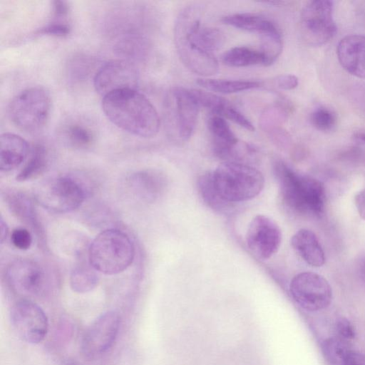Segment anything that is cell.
<instances>
[{"label":"cell","mask_w":365,"mask_h":365,"mask_svg":"<svg viewBox=\"0 0 365 365\" xmlns=\"http://www.w3.org/2000/svg\"><path fill=\"white\" fill-rule=\"evenodd\" d=\"M8 204L11 212L34 230L41 231L33 201L22 192L10 194Z\"/></svg>","instance_id":"cb8c5ba5"},{"label":"cell","mask_w":365,"mask_h":365,"mask_svg":"<svg viewBox=\"0 0 365 365\" xmlns=\"http://www.w3.org/2000/svg\"><path fill=\"white\" fill-rule=\"evenodd\" d=\"M11 241L16 248L26 250L32 244V236L27 229L18 227L12 231Z\"/></svg>","instance_id":"8d00e7d4"},{"label":"cell","mask_w":365,"mask_h":365,"mask_svg":"<svg viewBox=\"0 0 365 365\" xmlns=\"http://www.w3.org/2000/svg\"><path fill=\"white\" fill-rule=\"evenodd\" d=\"M341 365H365V355L351 351Z\"/></svg>","instance_id":"ab89813d"},{"label":"cell","mask_w":365,"mask_h":365,"mask_svg":"<svg viewBox=\"0 0 365 365\" xmlns=\"http://www.w3.org/2000/svg\"><path fill=\"white\" fill-rule=\"evenodd\" d=\"M222 62L230 67L264 65V56L259 50L246 46L230 48L222 56Z\"/></svg>","instance_id":"484cf974"},{"label":"cell","mask_w":365,"mask_h":365,"mask_svg":"<svg viewBox=\"0 0 365 365\" xmlns=\"http://www.w3.org/2000/svg\"><path fill=\"white\" fill-rule=\"evenodd\" d=\"M322 349L325 357L331 365H341L352 351L347 340L339 336L329 338L324 341Z\"/></svg>","instance_id":"f546056e"},{"label":"cell","mask_w":365,"mask_h":365,"mask_svg":"<svg viewBox=\"0 0 365 365\" xmlns=\"http://www.w3.org/2000/svg\"><path fill=\"white\" fill-rule=\"evenodd\" d=\"M93 68V62L87 56H78L74 57L68 64V75L75 81L80 82L86 79Z\"/></svg>","instance_id":"d6a6232c"},{"label":"cell","mask_w":365,"mask_h":365,"mask_svg":"<svg viewBox=\"0 0 365 365\" xmlns=\"http://www.w3.org/2000/svg\"><path fill=\"white\" fill-rule=\"evenodd\" d=\"M196 83L205 90L211 92L230 94L259 88L257 81L198 78Z\"/></svg>","instance_id":"603a6c76"},{"label":"cell","mask_w":365,"mask_h":365,"mask_svg":"<svg viewBox=\"0 0 365 365\" xmlns=\"http://www.w3.org/2000/svg\"><path fill=\"white\" fill-rule=\"evenodd\" d=\"M295 252L312 267H321L325 262V254L316 235L307 229L298 230L291 238Z\"/></svg>","instance_id":"ffe728a7"},{"label":"cell","mask_w":365,"mask_h":365,"mask_svg":"<svg viewBox=\"0 0 365 365\" xmlns=\"http://www.w3.org/2000/svg\"><path fill=\"white\" fill-rule=\"evenodd\" d=\"M287 116L284 106L277 103L267 108L259 118L261 128L267 133L279 128Z\"/></svg>","instance_id":"1f68e13d"},{"label":"cell","mask_w":365,"mask_h":365,"mask_svg":"<svg viewBox=\"0 0 365 365\" xmlns=\"http://www.w3.org/2000/svg\"><path fill=\"white\" fill-rule=\"evenodd\" d=\"M96 271L90 263L81 262L76 264L70 276L71 289L78 293H86L93 289L98 282Z\"/></svg>","instance_id":"83f0119b"},{"label":"cell","mask_w":365,"mask_h":365,"mask_svg":"<svg viewBox=\"0 0 365 365\" xmlns=\"http://www.w3.org/2000/svg\"><path fill=\"white\" fill-rule=\"evenodd\" d=\"M34 194L35 200L41 207L55 214L67 213L77 209L86 197L82 184L67 175L41 182Z\"/></svg>","instance_id":"ba28073f"},{"label":"cell","mask_w":365,"mask_h":365,"mask_svg":"<svg viewBox=\"0 0 365 365\" xmlns=\"http://www.w3.org/2000/svg\"><path fill=\"white\" fill-rule=\"evenodd\" d=\"M200 106L190 90L176 86L166 96L165 110L168 132L177 143L187 141L195 132Z\"/></svg>","instance_id":"52a82bcc"},{"label":"cell","mask_w":365,"mask_h":365,"mask_svg":"<svg viewBox=\"0 0 365 365\" xmlns=\"http://www.w3.org/2000/svg\"><path fill=\"white\" fill-rule=\"evenodd\" d=\"M274 170L282 200L290 209L314 215L323 213L325 190L320 181L299 174L281 161L276 163Z\"/></svg>","instance_id":"3957f363"},{"label":"cell","mask_w":365,"mask_h":365,"mask_svg":"<svg viewBox=\"0 0 365 365\" xmlns=\"http://www.w3.org/2000/svg\"><path fill=\"white\" fill-rule=\"evenodd\" d=\"M138 81L135 67L125 59L105 63L96 71L93 78L96 91L103 97L121 90L136 89Z\"/></svg>","instance_id":"9a60e30c"},{"label":"cell","mask_w":365,"mask_h":365,"mask_svg":"<svg viewBox=\"0 0 365 365\" xmlns=\"http://www.w3.org/2000/svg\"><path fill=\"white\" fill-rule=\"evenodd\" d=\"M128 185L135 196L146 202H153L165 189V177L155 170H142L133 173L128 179Z\"/></svg>","instance_id":"e0dca14e"},{"label":"cell","mask_w":365,"mask_h":365,"mask_svg":"<svg viewBox=\"0 0 365 365\" xmlns=\"http://www.w3.org/2000/svg\"><path fill=\"white\" fill-rule=\"evenodd\" d=\"M198 106L213 115H220L222 110L230 103L225 98L211 91L200 89H190Z\"/></svg>","instance_id":"4dcf8cb0"},{"label":"cell","mask_w":365,"mask_h":365,"mask_svg":"<svg viewBox=\"0 0 365 365\" xmlns=\"http://www.w3.org/2000/svg\"><path fill=\"white\" fill-rule=\"evenodd\" d=\"M336 329L339 336L345 340L348 341L355 337L354 328L346 318H340L336 321Z\"/></svg>","instance_id":"74e56055"},{"label":"cell","mask_w":365,"mask_h":365,"mask_svg":"<svg viewBox=\"0 0 365 365\" xmlns=\"http://www.w3.org/2000/svg\"><path fill=\"white\" fill-rule=\"evenodd\" d=\"M298 78L294 75L283 74L274 80V86L281 90H292L298 86Z\"/></svg>","instance_id":"f35d334b"},{"label":"cell","mask_w":365,"mask_h":365,"mask_svg":"<svg viewBox=\"0 0 365 365\" xmlns=\"http://www.w3.org/2000/svg\"><path fill=\"white\" fill-rule=\"evenodd\" d=\"M174 41L179 58L190 71L205 77L217 73L218 61L213 52L222 46L225 36L217 28L202 26L196 7L188 6L179 13Z\"/></svg>","instance_id":"6da1fadb"},{"label":"cell","mask_w":365,"mask_h":365,"mask_svg":"<svg viewBox=\"0 0 365 365\" xmlns=\"http://www.w3.org/2000/svg\"><path fill=\"white\" fill-rule=\"evenodd\" d=\"M245 242L255 257L261 260H267L279 250L282 232L272 218L264 215H257L248 225Z\"/></svg>","instance_id":"5bb4252c"},{"label":"cell","mask_w":365,"mask_h":365,"mask_svg":"<svg viewBox=\"0 0 365 365\" xmlns=\"http://www.w3.org/2000/svg\"><path fill=\"white\" fill-rule=\"evenodd\" d=\"M355 204L359 214L365 220V189L356 195Z\"/></svg>","instance_id":"60d3db41"},{"label":"cell","mask_w":365,"mask_h":365,"mask_svg":"<svg viewBox=\"0 0 365 365\" xmlns=\"http://www.w3.org/2000/svg\"><path fill=\"white\" fill-rule=\"evenodd\" d=\"M102 109L107 118L121 130L135 136L150 138L160 127L152 103L136 89H125L103 96Z\"/></svg>","instance_id":"7a4b0ae2"},{"label":"cell","mask_w":365,"mask_h":365,"mask_svg":"<svg viewBox=\"0 0 365 365\" xmlns=\"http://www.w3.org/2000/svg\"><path fill=\"white\" fill-rule=\"evenodd\" d=\"M333 14L334 3L331 1H310L303 7L300 29L303 38L309 45L320 46L334 36L336 25Z\"/></svg>","instance_id":"9c48e42d"},{"label":"cell","mask_w":365,"mask_h":365,"mask_svg":"<svg viewBox=\"0 0 365 365\" xmlns=\"http://www.w3.org/2000/svg\"><path fill=\"white\" fill-rule=\"evenodd\" d=\"M51 110L48 93L34 86L21 91L9 103V116L14 125L21 130L34 133L46 124Z\"/></svg>","instance_id":"8992f818"},{"label":"cell","mask_w":365,"mask_h":365,"mask_svg":"<svg viewBox=\"0 0 365 365\" xmlns=\"http://www.w3.org/2000/svg\"><path fill=\"white\" fill-rule=\"evenodd\" d=\"M120 317L115 311L99 316L86 329L81 342V351L87 360L106 354L115 343L120 329Z\"/></svg>","instance_id":"30bf717a"},{"label":"cell","mask_w":365,"mask_h":365,"mask_svg":"<svg viewBox=\"0 0 365 365\" xmlns=\"http://www.w3.org/2000/svg\"><path fill=\"white\" fill-rule=\"evenodd\" d=\"M212 173L219 195L232 205L255 198L264 186L262 173L251 165L223 162Z\"/></svg>","instance_id":"277c9868"},{"label":"cell","mask_w":365,"mask_h":365,"mask_svg":"<svg viewBox=\"0 0 365 365\" xmlns=\"http://www.w3.org/2000/svg\"><path fill=\"white\" fill-rule=\"evenodd\" d=\"M207 126L212 138L215 155L224 160V162L229 161L240 142L237 136L226 120L220 115L211 116L208 120Z\"/></svg>","instance_id":"ac0fdd59"},{"label":"cell","mask_w":365,"mask_h":365,"mask_svg":"<svg viewBox=\"0 0 365 365\" xmlns=\"http://www.w3.org/2000/svg\"><path fill=\"white\" fill-rule=\"evenodd\" d=\"M220 116L230 120L247 130H255V127L251 121L230 103L222 110Z\"/></svg>","instance_id":"d590c367"},{"label":"cell","mask_w":365,"mask_h":365,"mask_svg":"<svg viewBox=\"0 0 365 365\" xmlns=\"http://www.w3.org/2000/svg\"><path fill=\"white\" fill-rule=\"evenodd\" d=\"M223 24L235 28L262 35L278 31L276 24L269 19L252 13H237L222 18Z\"/></svg>","instance_id":"44dd1931"},{"label":"cell","mask_w":365,"mask_h":365,"mask_svg":"<svg viewBox=\"0 0 365 365\" xmlns=\"http://www.w3.org/2000/svg\"><path fill=\"white\" fill-rule=\"evenodd\" d=\"M197 189L205 203L215 211L227 212L233 205L225 201L219 195L213 183L212 171H207L199 177Z\"/></svg>","instance_id":"d4e9b609"},{"label":"cell","mask_w":365,"mask_h":365,"mask_svg":"<svg viewBox=\"0 0 365 365\" xmlns=\"http://www.w3.org/2000/svg\"><path fill=\"white\" fill-rule=\"evenodd\" d=\"M261 46L259 51L264 56V65L268 66L274 63L280 56L283 42L279 30L260 35Z\"/></svg>","instance_id":"f1b7e54d"},{"label":"cell","mask_w":365,"mask_h":365,"mask_svg":"<svg viewBox=\"0 0 365 365\" xmlns=\"http://www.w3.org/2000/svg\"><path fill=\"white\" fill-rule=\"evenodd\" d=\"M48 165V155L45 147L36 144L32 149L27 163L16 177V180L24 182L39 177L44 173Z\"/></svg>","instance_id":"4316f807"},{"label":"cell","mask_w":365,"mask_h":365,"mask_svg":"<svg viewBox=\"0 0 365 365\" xmlns=\"http://www.w3.org/2000/svg\"><path fill=\"white\" fill-rule=\"evenodd\" d=\"M310 119L314 127L322 132L334 130L336 124V116L334 112L323 106L314 110Z\"/></svg>","instance_id":"836d02e7"},{"label":"cell","mask_w":365,"mask_h":365,"mask_svg":"<svg viewBox=\"0 0 365 365\" xmlns=\"http://www.w3.org/2000/svg\"><path fill=\"white\" fill-rule=\"evenodd\" d=\"M61 133L66 143L78 149L91 147L96 138V133L91 126L81 121H72L66 124Z\"/></svg>","instance_id":"7402d4cb"},{"label":"cell","mask_w":365,"mask_h":365,"mask_svg":"<svg viewBox=\"0 0 365 365\" xmlns=\"http://www.w3.org/2000/svg\"><path fill=\"white\" fill-rule=\"evenodd\" d=\"M10 321L16 334L26 343L38 344L47 334L48 318L43 309L30 300L21 299L12 306Z\"/></svg>","instance_id":"8fae6325"},{"label":"cell","mask_w":365,"mask_h":365,"mask_svg":"<svg viewBox=\"0 0 365 365\" xmlns=\"http://www.w3.org/2000/svg\"><path fill=\"white\" fill-rule=\"evenodd\" d=\"M29 145L21 136L5 133L0 137V170L8 172L19 167L27 158Z\"/></svg>","instance_id":"d6986e66"},{"label":"cell","mask_w":365,"mask_h":365,"mask_svg":"<svg viewBox=\"0 0 365 365\" xmlns=\"http://www.w3.org/2000/svg\"><path fill=\"white\" fill-rule=\"evenodd\" d=\"M336 54L340 64L348 73L365 78V36H346L339 42Z\"/></svg>","instance_id":"2e32d148"},{"label":"cell","mask_w":365,"mask_h":365,"mask_svg":"<svg viewBox=\"0 0 365 365\" xmlns=\"http://www.w3.org/2000/svg\"><path fill=\"white\" fill-rule=\"evenodd\" d=\"M71 31L67 18L52 15V19L44 26L36 31V35H49L54 36H67Z\"/></svg>","instance_id":"e575fe53"},{"label":"cell","mask_w":365,"mask_h":365,"mask_svg":"<svg viewBox=\"0 0 365 365\" xmlns=\"http://www.w3.org/2000/svg\"><path fill=\"white\" fill-rule=\"evenodd\" d=\"M135 247L130 237L118 229L99 233L88 249V261L98 272L108 275L119 274L133 263Z\"/></svg>","instance_id":"5b68a950"},{"label":"cell","mask_w":365,"mask_h":365,"mask_svg":"<svg viewBox=\"0 0 365 365\" xmlns=\"http://www.w3.org/2000/svg\"><path fill=\"white\" fill-rule=\"evenodd\" d=\"M10 286L17 292L40 297L48 289V277L44 268L38 262L28 259H16L6 271Z\"/></svg>","instance_id":"4fadbf2b"},{"label":"cell","mask_w":365,"mask_h":365,"mask_svg":"<svg viewBox=\"0 0 365 365\" xmlns=\"http://www.w3.org/2000/svg\"><path fill=\"white\" fill-rule=\"evenodd\" d=\"M0 225H1V227H0V230H1V234H0L1 235V243L2 244V243H4L5 240L6 239V237H7V235H8V232H9L7 225L4 221V219L2 218V217H1Z\"/></svg>","instance_id":"b9f144b4"},{"label":"cell","mask_w":365,"mask_h":365,"mask_svg":"<svg viewBox=\"0 0 365 365\" xmlns=\"http://www.w3.org/2000/svg\"><path fill=\"white\" fill-rule=\"evenodd\" d=\"M294 300L303 309L314 312L327 308L331 303L332 291L327 280L311 272L295 275L289 285Z\"/></svg>","instance_id":"7c38bea8"},{"label":"cell","mask_w":365,"mask_h":365,"mask_svg":"<svg viewBox=\"0 0 365 365\" xmlns=\"http://www.w3.org/2000/svg\"><path fill=\"white\" fill-rule=\"evenodd\" d=\"M361 138L362 140H365V135H363Z\"/></svg>","instance_id":"7bdbcfd3"}]
</instances>
